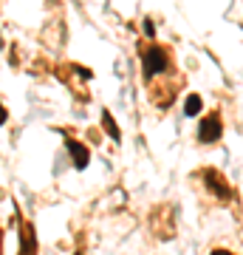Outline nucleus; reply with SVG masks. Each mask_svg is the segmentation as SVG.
<instances>
[{
    "instance_id": "f257e3e1",
    "label": "nucleus",
    "mask_w": 243,
    "mask_h": 255,
    "mask_svg": "<svg viewBox=\"0 0 243 255\" xmlns=\"http://www.w3.org/2000/svg\"><path fill=\"white\" fill-rule=\"evenodd\" d=\"M172 68V57H170V48L159 46V43H150V46L142 48V74L147 82L159 80Z\"/></svg>"
},
{
    "instance_id": "39448f33",
    "label": "nucleus",
    "mask_w": 243,
    "mask_h": 255,
    "mask_svg": "<svg viewBox=\"0 0 243 255\" xmlns=\"http://www.w3.org/2000/svg\"><path fill=\"white\" fill-rule=\"evenodd\" d=\"M20 255H37V233L28 221L20 227Z\"/></svg>"
},
{
    "instance_id": "20e7f679",
    "label": "nucleus",
    "mask_w": 243,
    "mask_h": 255,
    "mask_svg": "<svg viewBox=\"0 0 243 255\" xmlns=\"http://www.w3.org/2000/svg\"><path fill=\"white\" fill-rule=\"evenodd\" d=\"M65 147H68V153H71V162H74V167L77 170H85L88 167V162H90V150L82 142H77V139H68L65 142Z\"/></svg>"
},
{
    "instance_id": "9b49d317",
    "label": "nucleus",
    "mask_w": 243,
    "mask_h": 255,
    "mask_svg": "<svg viewBox=\"0 0 243 255\" xmlns=\"http://www.w3.org/2000/svg\"><path fill=\"white\" fill-rule=\"evenodd\" d=\"M0 255H3V230H0Z\"/></svg>"
},
{
    "instance_id": "f03ea898",
    "label": "nucleus",
    "mask_w": 243,
    "mask_h": 255,
    "mask_svg": "<svg viewBox=\"0 0 243 255\" xmlns=\"http://www.w3.org/2000/svg\"><path fill=\"white\" fill-rule=\"evenodd\" d=\"M221 136H224V119L218 111H212L198 122V142L201 145H215Z\"/></svg>"
},
{
    "instance_id": "6e6552de",
    "label": "nucleus",
    "mask_w": 243,
    "mask_h": 255,
    "mask_svg": "<svg viewBox=\"0 0 243 255\" xmlns=\"http://www.w3.org/2000/svg\"><path fill=\"white\" fill-rule=\"evenodd\" d=\"M142 28H144V34H147V37H153V34H156V31H153V20H144Z\"/></svg>"
},
{
    "instance_id": "0eeeda50",
    "label": "nucleus",
    "mask_w": 243,
    "mask_h": 255,
    "mask_svg": "<svg viewBox=\"0 0 243 255\" xmlns=\"http://www.w3.org/2000/svg\"><path fill=\"white\" fill-rule=\"evenodd\" d=\"M201 108H204L201 97L198 94H189L187 102H184V114H187V117H195V114H201Z\"/></svg>"
},
{
    "instance_id": "1a4fd4ad",
    "label": "nucleus",
    "mask_w": 243,
    "mask_h": 255,
    "mask_svg": "<svg viewBox=\"0 0 243 255\" xmlns=\"http://www.w3.org/2000/svg\"><path fill=\"white\" fill-rule=\"evenodd\" d=\"M6 119H9V111H6V105H3V102H0V125H3Z\"/></svg>"
},
{
    "instance_id": "423d86ee",
    "label": "nucleus",
    "mask_w": 243,
    "mask_h": 255,
    "mask_svg": "<svg viewBox=\"0 0 243 255\" xmlns=\"http://www.w3.org/2000/svg\"><path fill=\"white\" fill-rule=\"evenodd\" d=\"M102 128L108 130V136L113 139V142H122V130H119L116 119H113V114H110V111H102Z\"/></svg>"
},
{
    "instance_id": "9d476101",
    "label": "nucleus",
    "mask_w": 243,
    "mask_h": 255,
    "mask_svg": "<svg viewBox=\"0 0 243 255\" xmlns=\"http://www.w3.org/2000/svg\"><path fill=\"white\" fill-rule=\"evenodd\" d=\"M209 255H235V253H232V250H221V247H218V250H212Z\"/></svg>"
},
{
    "instance_id": "7ed1b4c3",
    "label": "nucleus",
    "mask_w": 243,
    "mask_h": 255,
    "mask_svg": "<svg viewBox=\"0 0 243 255\" xmlns=\"http://www.w3.org/2000/svg\"><path fill=\"white\" fill-rule=\"evenodd\" d=\"M204 182H207V187H209L212 193H215L218 199H224V201L232 199V187H229V182H226V179H224L221 173H218V170L207 167V170H204Z\"/></svg>"
}]
</instances>
